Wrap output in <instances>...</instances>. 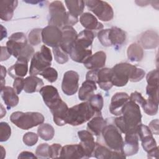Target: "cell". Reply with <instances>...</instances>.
<instances>
[{"mask_svg":"<svg viewBox=\"0 0 159 159\" xmlns=\"http://www.w3.org/2000/svg\"><path fill=\"white\" fill-rule=\"evenodd\" d=\"M141 119L140 106L129 99L122 107V114L115 119L114 123L116 127L125 134L129 131L136 129L141 124Z\"/></svg>","mask_w":159,"mask_h":159,"instance_id":"cell-1","label":"cell"},{"mask_svg":"<svg viewBox=\"0 0 159 159\" xmlns=\"http://www.w3.org/2000/svg\"><path fill=\"white\" fill-rule=\"evenodd\" d=\"M94 37L95 35L91 30L81 31L70 50V58L74 61L83 63L92 55L91 47Z\"/></svg>","mask_w":159,"mask_h":159,"instance_id":"cell-2","label":"cell"},{"mask_svg":"<svg viewBox=\"0 0 159 159\" xmlns=\"http://www.w3.org/2000/svg\"><path fill=\"white\" fill-rule=\"evenodd\" d=\"M6 47L9 53L16 57L26 58L28 61L33 57L34 49L27 43V39L23 32L12 34L6 42Z\"/></svg>","mask_w":159,"mask_h":159,"instance_id":"cell-3","label":"cell"},{"mask_svg":"<svg viewBox=\"0 0 159 159\" xmlns=\"http://www.w3.org/2000/svg\"><path fill=\"white\" fill-rule=\"evenodd\" d=\"M96 113L88 101L83 102L68 108L65 121L73 126L80 125L89 120Z\"/></svg>","mask_w":159,"mask_h":159,"instance_id":"cell-4","label":"cell"},{"mask_svg":"<svg viewBox=\"0 0 159 159\" xmlns=\"http://www.w3.org/2000/svg\"><path fill=\"white\" fill-rule=\"evenodd\" d=\"M44 119V116L37 112L16 111L10 116L11 122L22 130H28L40 125L43 123Z\"/></svg>","mask_w":159,"mask_h":159,"instance_id":"cell-5","label":"cell"},{"mask_svg":"<svg viewBox=\"0 0 159 159\" xmlns=\"http://www.w3.org/2000/svg\"><path fill=\"white\" fill-rule=\"evenodd\" d=\"M98 38L104 47H114L117 49L125 41L126 33L122 29L112 27L111 29H102L98 33Z\"/></svg>","mask_w":159,"mask_h":159,"instance_id":"cell-6","label":"cell"},{"mask_svg":"<svg viewBox=\"0 0 159 159\" xmlns=\"http://www.w3.org/2000/svg\"><path fill=\"white\" fill-rule=\"evenodd\" d=\"M52 61V55L48 47L43 45L40 50L35 53L32 57L29 74L32 76L40 75L46 68L50 67Z\"/></svg>","mask_w":159,"mask_h":159,"instance_id":"cell-7","label":"cell"},{"mask_svg":"<svg viewBox=\"0 0 159 159\" xmlns=\"http://www.w3.org/2000/svg\"><path fill=\"white\" fill-rule=\"evenodd\" d=\"M137 66L128 63H119L111 69V81L113 86H124L134 74Z\"/></svg>","mask_w":159,"mask_h":159,"instance_id":"cell-8","label":"cell"},{"mask_svg":"<svg viewBox=\"0 0 159 159\" xmlns=\"http://www.w3.org/2000/svg\"><path fill=\"white\" fill-rule=\"evenodd\" d=\"M48 25H54L58 28L68 25V14L61 1H55L52 2L48 6Z\"/></svg>","mask_w":159,"mask_h":159,"instance_id":"cell-9","label":"cell"},{"mask_svg":"<svg viewBox=\"0 0 159 159\" xmlns=\"http://www.w3.org/2000/svg\"><path fill=\"white\" fill-rule=\"evenodd\" d=\"M85 4L99 20L108 22L113 19V9L107 2L101 0H88L85 1Z\"/></svg>","mask_w":159,"mask_h":159,"instance_id":"cell-10","label":"cell"},{"mask_svg":"<svg viewBox=\"0 0 159 159\" xmlns=\"http://www.w3.org/2000/svg\"><path fill=\"white\" fill-rule=\"evenodd\" d=\"M106 146L112 150L121 152L123 143L122 137L119 130L114 125H106L101 133Z\"/></svg>","mask_w":159,"mask_h":159,"instance_id":"cell-11","label":"cell"},{"mask_svg":"<svg viewBox=\"0 0 159 159\" xmlns=\"http://www.w3.org/2000/svg\"><path fill=\"white\" fill-rule=\"evenodd\" d=\"M62 39V31L54 25H47L42 29V40L43 43L52 48L60 46Z\"/></svg>","mask_w":159,"mask_h":159,"instance_id":"cell-12","label":"cell"},{"mask_svg":"<svg viewBox=\"0 0 159 159\" xmlns=\"http://www.w3.org/2000/svg\"><path fill=\"white\" fill-rule=\"evenodd\" d=\"M125 139L121 148V152L125 156H132L137 153L139 150V137L137 128L125 134Z\"/></svg>","mask_w":159,"mask_h":159,"instance_id":"cell-13","label":"cell"},{"mask_svg":"<svg viewBox=\"0 0 159 159\" xmlns=\"http://www.w3.org/2000/svg\"><path fill=\"white\" fill-rule=\"evenodd\" d=\"M79 75L77 72L70 70L64 73L61 89L63 93L67 96H72L75 94L79 88Z\"/></svg>","mask_w":159,"mask_h":159,"instance_id":"cell-14","label":"cell"},{"mask_svg":"<svg viewBox=\"0 0 159 159\" xmlns=\"http://www.w3.org/2000/svg\"><path fill=\"white\" fill-rule=\"evenodd\" d=\"M39 93L50 110L54 109L62 102L57 89L52 85L43 86Z\"/></svg>","mask_w":159,"mask_h":159,"instance_id":"cell-15","label":"cell"},{"mask_svg":"<svg viewBox=\"0 0 159 159\" xmlns=\"http://www.w3.org/2000/svg\"><path fill=\"white\" fill-rule=\"evenodd\" d=\"M137 132L142 146L145 152L148 153L157 147V142L148 126L140 124L137 127Z\"/></svg>","mask_w":159,"mask_h":159,"instance_id":"cell-16","label":"cell"},{"mask_svg":"<svg viewBox=\"0 0 159 159\" xmlns=\"http://www.w3.org/2000/svg\"><path fill=\"white\" fill-rule=\"evenodd\" d=\"M78 136L80 139V144L84 151L86 158L91 157L96 145L93 134L88 130H83L78 132Z\"/></svg>","mask_w":159,"mask_h":159,"instance_id":"cell-17","label":"cell"},{"mask_svg":"<svg viewBox=\"0 0 159 159\" xmlns=\"http://www.w3.org/2000/svg\"><path fill=\"white\" fill-rule=\"evenodd\" d=\"M129 101V96L124 92L116 93L111 98L109 106L110 112L116 116L122 114V110L124 106Z\"/></svg>","mask_w":159,"mask_h":159,"instance_id":"cell-18","label":"cell"},{"mask_svg":"<svg viewBox=\"0 0 159 159\" xmlns=\"http://www.w3.org/2000/svg\"><path fill=\"white\" fill-rule=\"evenodd\" d=\"M62 39L60 43L61 48L69 53L70 50L77 37V32L72 26L65 25L61 28Z\"/></svg>","mask_w":159,"mask_h":159,"instance_id":"cell-19","label":"cell"},{"mask_svg":"<svg viewBox=\"0 0 159 159\" xmlns=\"http://www.w3.org/2000/svg\"><path fill=\"white\" fill-rule=\"evenodd\" d=\"M93 156L98 159L125 158L126 157L121 152L112 150L99 143H96Z\"/></svg>","mask_w":159,"mask_h":159,"instance_id":"cell-20","label":"cell"},{"mask_svg":"<svg viewBox=\"0 0 159 159\" xmlns=\"http://www.w3.org/2000/svg\"><path fill=\"white\" fill-rule=\"evenodd\" d=\"M60 157L65 158H86L84 151L80 143L66 145L62 147Z\"/></svg>","mask_w":159,"mask_h":159,"instance_id":"cell-21","label":"cell"},{"mask_svg":"<svg viewBox=\"0 0 159 159\" xmlns=\"http://www.w3.org/2000/svg\"><path fill=\"white\" fill-rule=\"evenodd\" d=\"M28 62L26 58L22 57L17 58L16 62L9 68L7 70L9 75L14 79L25 76L28 71Z\"/></svg>","mask_w":159,"mask_h":159,"instance_id":"cell-22","label":"cell"},{"mask_svg":"<svg viewBox=\"0 0 159 159\" xmlns=\"http://www.w3.org/2000/svg\"><path fill=\"white\" fill-rule=\"evenodd\" d=\"M106 54L103 51H98L91 55L84 63V66L89 70H96L103 68L106 64Z\"/></svg>","mask_w":159,"mask_h":159,"instance_id":"cell-23","label":"cell"},{"mask_svg":"<svg viewBox=\"0 0 159 159\" xmlns=\"http://www.w3.org/2000/svg\"><path fill=\"white\" fill-rule=\"evenodd\" d=\"M96 83L100 88L104 91L110 90L113 84L111 81V69L109 68H102L98 70Z\"/></svg>","mask_w":159,"mask_h":159,"instance_id":"cell-24","label":"cell"},{"mask_svg":"<svg viewBox=\"0 0 159 159\" xmlns=\"http://www.w3.org/2000/svg\"><path fill=\"white\" fill-rule=\"evenodd\" d=\"M1 95L7 108L10 109L16 106L19 101L17 94L14 88L10 86H3L1 88Z\"/></svg>","mask_w":159,"mask_h":159,"instance_id":"cell-25","label":"cell"},{"mask_svg":"<svg viewBox=\"0 0 159 159\" xmlns=\"http://www.w3.org/2000/svg\"><path fill=\"white\" fill-rule=\"evenodd\" d=\"M18 1L16 0H2L0 1V18L4 21L10 20L14 15Z\"/></svg>","mask_w":159,"mask_h":159,"instance_id":"cell-26","label":"cell"},{"mask_svg":"<svg viewBox=\"0 0 159 159\" xmlns=\"http://www.w3.org/2000/svg\"><path fill=\"white\" fill-rule=\"evenodd\" d=\"M80 22L82 26L86 30H102L103 25L98 21V19L91 13L84 12L83 13L80 17Z\"/></svg>","mask_w":159,"mask_h":159,"instance_id":"cell-27","label":"cell"},{"mask_svg":"<svg viewBox=\"0 0 159 159\" xmlns=\"http://www.w3.org/2000/svg\"><path fill=\"white\" fill-rule=\"evenodd\" d=\"M139 41L144 48H155L158 45V35L154 30H148L141 35Z\"/></svg>","mask_w":159,"mask_h":159,"instance_id":"cell-28","label":"cell"},{"mask_svg":"<svg viewBox=\"0 0 159 159\" xmlns=\"http://www.w3.org/2000/svg\"><path fill=\"white\" fill-rule=\"evenodd\" d=\"M68 107L67 104L62 101V102L54 109L50 110L53 115V122L58 126H63L66 124L65 117Z\"/></svg>","mask_w":159,"mask_h":159,"instance_id":"cell-29","label":"cell"},{"mask_svg":"<svg viewBox=\"0 0 159 159\" xmlns=\"http://www.w3.org/2000/svg\"><path fill=\"white\" fill-rule=\"evenodd\" d=\"M106 125V121L101 115H96L88 121L87 124V129L93 135L99 136L101 134L103 129Z\"/></svg>","mask_w":159,"mask_h":159,"instance_id":"cell-30","label":"cell"},{"mask_svg":"<svg viewBox=\"0 0 159 159\" xmlns=\"http://www.w3.org/2000/svg\"><path fill=\"white\" fill-rule=\"evenodd\" d=\"M96 83L91 80H86L80 88L78 91V98L81 101H88L93 94L94 92L97 89Z\"/></svg>","mask_w":159,"mask_h":159,"instance_id":"cell-31","label":"cell"},{"mask_svg":"<svg viewBox=\"0 0 159 159\" xmlns=\"http://www.w3.org/2000/svg\"><path fill=\"white\" fill-rule=\"evenodd\" d=\"M43 81L36 76L30 75L24 79V88L25 93H32L40 91L43 86Z\"/></svg>","mask_w":159,"mask_h":159,"instance_id":"cell-32","label":"cell"},{"mask_svg":"<svg viewBox=\"0 0 159 159\" xmlns=\"http://www.w3.org/2000/svg\"><path fill=\"white\" fill-rule=\"evenodd\" d=\"M66 6L68 9L69 14L75 18L78 19V16L83 14L84 6L85 1L82 0H73L65 1Z\"/></svg>","mask_w":159,"mask_h":159,"instance_id":"cell-33","label":"cell"},{"mask_svg":"<svg viewBox=\"0 0 159 159\" xmlns=\"http://www.w3.org/2000/svg\"><path fill=\"white\" fill-rule=\"evenodd\" d=\"M127 55L131 61H140L143 57V48L139 43H132L127 48Z\"/></svg>","mask_w":159,"mask_h":159,"instance_id":"cell-34","label":"cell"},{"mask_svg":"<svg viewBox=\"0 0 159 159\" xmlns=\"http://www.w3.org/2000/svg\"><path fill=\"white\" fill-rule=\"evenodd\" d=\"M38 135L43 140L48 141L52 140L55 135L53 127L47 123H42L39 125L37 129Z\"/></svg>","mask_w":159,"mask_h":159,"instance_id":"cell-35","label":"cell"},{"mask_svg":"<svg viewBox=\"0 0 159 159\" xmlns=\"http://www.w3.org/2000/svg\"><path fill=\"white\" fill-rule=\"evenodd\" d=\"M91 107L94 111L96 115H101V110L103 107L104 104V99L102 95L99 93L93 94L88 100Z\"/></svg>","mask_w":159,"mask_h":159,"instance_id":"cell-36","label":"cell"},{"mask_svg":"<svg viewBox=\"0 0 159 159\" xmlns=\"http://www.w3.org/2000/svg\"><path fill=\"white\" fill-rule=\"evenodd\" d=\"M142 107L147 115L155 116L158 112V103L148 98L146 99L145 102L142 106Z\"/></svg>","mask_w":159,"mask_h":159,"instance_id":"cell-37","label":"cell"},{"mask_svg":"<svg viewBox=\"0 0 159 159\" xmlns=\"http://www.w3.org/2000/svg\"><path fill=\"white\" fill-rule=\"evenodd\" d=\"M53 53L55 60L58 63L63 64L68 61V53L64 52L60 46L53 48Z\"/></svg>","mask_w":159,"mask_h":159,"instance_id":"cell-38","label":"cell"},{"mask_svg":"<svg viewBox=\"0 0 159 159\" xmlns=\"http://www.w3.org/2000/svg\"><path fill=\"white\" fill-rule=\"evenodd\" d=\"M42 29H34L32 30L28 35V40L30 45H37L42 40Z\"/></svg>","mask_w":159,"mask_h":159,"instance_id":"cell-39","label":"cell"},{"mask_svg":"<svg viewBox=\"0 0 159 159\" xmlns=\"http://www.w3.org/2000/svg\"><path fill=\"white\" fill-rule=\"evenodd\" d=\"M40 75L42 76L48 82L53 83L57 80L58 72L55 68L52 67H48L42 71L40 73Z\"/></svg>","mask_w":159,"mask_h":159,"instance_id":"cell-40","label":"cell"},{"mask_svg":"<svg viewBox=\"0 0 159 159\" xmlns=\"http://www.w3.org/2000/svg\"><path fill=\"white\" fill-rule=\"evenodd\" d=\"M11 135V128L10 125L5 122L0 123V141L1 142L7 141Z\"/></svg>","mask_w":159,"mask_h":159,"instance_id":"cell-41","label":"cell"},{"mask_svg":"<svg viewBox=\"0 0 159 159\" xmlns=\"http://www.w3.org/2000/svg\"><path fill=\"white\" fill-rule=\"evenodd\" d=\"M49 147L48 143H41L36 148L35 154L37 158H49Z\"/></svg>","mask_w":159,"mask_h":159,"instance_id":"cell-42","label":"cell"},{"mask_svg":"<svg viewBox=\"0 0 159 159\" xmlns=\"http://www.w3.org/2000/svg\"><path fill=\"white\" fill-rule=\"evenodd\" d=\"M38 141V135L34 132H29L23 136V142L29 147L34 145Z\"/></svg>","mask_w":159,"mask_h":159,"instance_id":"cell-43","label":"cell"},{"mask_svg":"<svg viewBox=\"0 0 159 159\" xmlns=\"http://www.w3.org/2000/svg\"><path fill=\"white\" fill-rule=\"evenodd\" d=\"M148 85L158 86V70H153L148 72L146 76Z\"/></svg>","mask_w":159,"mask_h":159,"instance_id":"cell-44","label":"cell"},{"mask_svg":"<svg viewBox=\"0 0 159 159\" xmlns=\"http://www.w3.org/2000/svg\"><path fill=\"white\" fill-rule=\"evenodd\" d=\"M146 93L148 96V98L158 103V86L147 85Z\"/></svg>","mask_w":159,"mask_h":159,"instance_id":"cell-45","label":"cell"},{"mask_svg":"<svg viewBox=\"0 0 159 159\" xmlns=\"http://www.w3.org/2000/svg\"><path fill=\"white\" fill-rule=\"evenodd\" d=\"M62 147L58 143H53L49 147V158H54L60 157Z\"/></svg>","mask_w":159,"mask_h":159,"instance_id":"cell-46","label":"cell"},{"mask_svg":"<svg viewBox=\"0 0 159 159\" xmlns=\"http://www.w3.org/2000/svg\"><path fill=\"white\" fill-rule=\"evenodd\" d=\"M145 71L140 68H136L134 74L131 76L130 79L129 80L131 82H138L141 81L145 76Z\"/></svg>","mask_w":159,"mask_h":159,"instance_id":"cell-47","label":"cell"},{"mask_svg":"<svg viewBox=\"0 0 159 159\" xmlns=\"http://www.w3.org/2000/svg\"><path fill=\"white\" fill-rule=\"evenodd\" d=\"M129 99L135 102L141 107L145 102V101H146V99L142 96V94L137 91L132 93L129 97Z\"/></svg>","mask_w":159,"mask_h":159,"instance_id":"cell-48","label":"cell"},{"mask_svg":"<svg viewBox=\"0 0 159 159\" xmlns=\"http://www.w3.org/2000/svg\"><path fill=\"white\" fill-rule=\"evenodd\" d=\"M13 88L17 94H19L24 88V79L22 78H15L13 83Z\"/></svg>","mask_w":159,"mask_h":159,"instance_id":"cell-49","label":"cell"},{"mask_svg":"<svg viewBox=\"0 0 159 159\" xmlns=\"http://www.w3.org/2000/svg\"><path fill=\"white\" fill-rule=\"evenodd\" d=\"M148 128L150 130L152 134H155L158 135L159 134L158 130V119H156L155 120H152L148 125Z\"/></svg>","mask_w":159,"mask_h":159,"instance_id":"cell-50","label":"cell"},{"mask_svg":"<svg viewBox=\"0 0 159 159\" xmlns=\"http://www.w3.org/2000/svg\"><path fill=\"white\" fill-rule=\"evenodd\" d=\"M11 55L8 52V50L7 49V47H4V46H1V61H2L7 60L11 57Z\"/></svg>","mask_w":159,"mask_h":159,"instance_id":"cell-51","label":"cell"},{"mask_svg":"<svg viewBox=\"0 0 159 159\" xmlns=\"http://www.w3.org/2000/svg\"><path fill=\"white\" fill-rule=\"evenodd\" d=\"M18 158H37V157L35 156L33 153L27 152V151H24L21 152L19 155L18 156Z\"/></svg>","mask_w":159,"mask_h":159,"instance_id":"cell-52","label":"cell"},{"mask_svg":"<svg viewBox=\"0 0 159 159\" xmlns=\"http://www.w3.org/2000/svg\"><path fill=\"white\" fill-rule=\"evenodd\" d=\"M1 88H2L3 86H4L5 85V80H4V78L6 77V68L1 65Z\"/></svg>","mask_w":159,"mask_h":159,"instance_id":"cell-53","label":"cell"},{"mask_svg":"<svg viewBox=\"0 0 159 159\" xmlns=\"http://www.w3.org/2000/svg\"><path fill=\"white\" fill-rule=\"evenodd\" d=\"M148 155L147 157L149 158H157L158 157V146L153 149V150L150 151V152L147 153Z\"/></svg>","mask_w":159,"mask_h":159,"instance_id":"cell-54","label":"cell"},{"mask_svg":"<svg viewBox=\"0 0 159 159\" xmlns=\"http://www.w3.org/2000/svg\"><path fill=\"white\" fill-rule=\"evenodd\" d=\"M1 40L3 39V38H5L7 37V31L6 28H4L2 25H1Z\"/></svg>","mask_w":159,"mask_h":159,"instance_id":"cell-55","label":"cell"},{"mask_svg":"<svg viewBox=\"0 0 159 159\" xmlns=\"http://www.w3.org/2000/svg\"><path fill=\"white\" fill-rule=\"evenodd\" d=\"M1 158H4V157L6 156V151L4 149L3 147L2 146H1Z\"/></svg>","mask_w":159,"mask_h":159,"instance_id":"cell-56","label":"cell"},{"mask_svg":"<svg viewBox=\"0 0 159 159\" xmlns=\"http://www.w3.org/2000/svg\"><path fill=\"white\" fill-rule=\"evenodd\" d=\"M1 118H2L4 116H5L6 115V110L3 108V106H2V105L1 104Z\"/></svg>","mask_w":159,"mask_h":159,"instance_id":"cell-57","label":"cell"}]
</instances>
